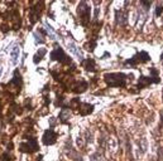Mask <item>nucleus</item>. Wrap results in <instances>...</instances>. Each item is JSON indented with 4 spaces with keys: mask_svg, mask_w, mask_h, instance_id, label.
<instances>
[{
    "mask_svg": "<svg viewBox=\"0 0 163 161\" xmlns=\"http://www.w3.org/2000/svg\"><path fill=\"white\" fill-rule=\"evenodd\" d=\"M46 53H47V49H46V48H41V49H38L37 53H36V55L33 57V62H34L36 64L39 63L41 59H43V57L46 55Z\"/></svg>",
    "mask_w": 163,
    "mask_h": 161,
    "instance_id": "nucleus-12",
    "label": "nucleus"
},
{
    "mask_svg": "<svg viewBox=\"0 0 163 161\" xmlns=\"http://www.w3.org/2000/svg\"><path fill=\"white\" fill-rule=\"evenodd\" d=\"M57 139H58V134H57V132H54L53 130H47V131L43 134L42 142H43V145H46V146H49V145H53V144H56Z\"/></svg>",
    "mask_w": 163,
    "mask_h": 161,
    "instance_id": "nucleus-8",
    "label": "nucleus"
},
{
    "mask_svg": "<svg viewBox=\"0 0 163 161\" xmlns=\"http://www.w3.org/2000/svg\"><path fill=\"white\" fill-rule=\"evenodd\" d=\"M104 81L110 87H125L126 74L125 73H106L104 74Z\"/></svg>",
    "mask_w": 163,
    "mask_h": 161,
    "instance_id": "nucleus-1",
    "label": "nucleus"
},
{
    "mask_svg": "<svg viewBox=\"0 0 163 161\" xmlns=\"http://www.w3.org/2000/svg\"><path fill=\"white\" fill-rule=\"evenodd\" d=\"M70 116H71V113H70L67 110H62L61 113H59V120H61L62 122H66V121L70 118Z\"/></svg>",
    "mask_w": 163,
    "mask_h": 161,
    "instance_id": "nucleus-17",
    "label": "nucleus"
},
{
    "mask_svg": "<svg viewBox=\"0 0 163 161\" xmlns=\"http://www.w3.org/2000/svg\"><path fill=\"white\" fill-rule=\"evenodd\" d=\"M159 81H160L159 77H153V76L145 77V76H140L139 81H138V84H137V88L138 89H143V88L148 87L152 83H159Z\"/></svg>",
    "mask_w": 163,
    "mask_h": 161,
    "instance_id": "nucleus-6",
    "label": "nucleus"
},
{
    "mask_svg": "<svg viewBox=\"0 0 163 161\" xmlns=\"http://www.w3.org/2000/svg\"><path fill=\"white\" fill-rule=\"evenodd\" d=\"M41 3H37L34 7H32L30 9V13H29V23L30 25H33L34 23H37L41 18V14H42V10H41Z\"/></svg>",
    "mask_w": 163,
    "mask_h": 161,
    "instance_id": "nucleus-7",
    "label": "nucleus"
},
{
    "mask_svg": "<svg viewBox=\"0 0 163 161\" xmlns=\"http://www.w3.org/2000/svg\"><path fill=\"white\" fill-rule=\"evenodd\" d=\"M87 87H89L87 82L84 81V79H81V81L74 83V86L71 87V91H72V92H76V93H82V92H85V91L87 89Z\"/></svg>",
    "mask_w": 163,
    "mask_h": 161,
    "instance_id": "nucleus-9",
    "label": "nucleus"
},
{
    "mask_svg": "<svg viewBox=\"0 0 163 161\" xmlns=\"http://www.w3.org/2000/svg\"><path fill=\"white\" fill-rule=\"evenodd\" d=\"M142 4H143V5H145L147 8H149V5H150L152 3H147V2H142Z\"/></svg>",
    "mask_w": 163,
    "mask_h": 161,
    "instance_id": "nucleus-20",
    "label": "nucleus"
},
{
    "mask_svg": "<svg viewBox=\"0 0 163 161\" xmlns=\"http://www.w3.org/2000/svg\"><path fill=\"white\" fill-rule=\"evenodd\" d=\"M69 47H70L71 52H72V53H74V54H75V55H76L79 59H82V53H81V52H79L80 49H79V48H77V47H76L74 43H69Z\"/></svg>",
    "mask_w": 163,
    "mask_h": 161,
    "instance_id": "nucleus-16",
    "label": "nucleus"
},
{
    "mask_svg": "<svg viewBox=\"0 0 163 161\" xmlns=\"http://www.w3.org/2000/svg\"><path fill=\"white\" fill-rule=\"evenodd\" d=\"M163 13V7H160V5H158L157 7V9H155V17H160V14Z\"/></svg>",
    "mask_w": 163,
    "mask_h": 161,
    "instance_id": "nucleus-19",
    "label": "nucleus"
},
{
    "mask_svg": "<svg viewBox=\"0 0 163 161\" xmlns=\"http://www.w3.org/2000/svg\"><path fill=\"white\" fill-rule=\"evenodd\" d=\"M51 60H58V62H61L63 64H71L70 57L64 53V50L58 44L54 45V49L51 53Z\"/></svg>",
    "mask_w": 163,
    "mask_h": 161,
    "instance_id": "nucleus-2",
    "label": "nucleus"
},
{
    "mask_svg": "<svg viewBox=\"0 0 163 161\" xmlns=\"http://www.w3.org/2000/svg\"><path fill=\"white\" fill-rule=\"evenodd\" d=\"M91 161H103V157L100 154H94L91 156Z\"/></svg>",
    "mask_w": 163,
    "mask_h": 161,
    "instance_id": "nucleus-18",
    "label": "nucleus"
},
{
    "mask_svg": "<svg viewBox=\"0 0 163 161\" xmlns=\"http://www.w3.org/2000/svg\"><path fill=\"white\" fill-rule=\"evenodd\" d=\"M0 74H2V68H0Z\"/></svg>",
    "mask_w": 163,
    "mask_h": 161,
    "instance_id": "nucleus-22",
    "label": "nucleus"
},
{
    "mask_svg": "<svg viewBox=\"0 0 163 161\" xmlns=\"http://www.w3.org/2000/svg\"><path fill=\"white\" fill-rule=\"evenodd\" d=\"M19 150L22 152H36V151H38L37 139L36 137H32V139H29V141L22 142L20 146H19Z\"/></svg>",
    "mask_w": 163,
    "mask_h": 161,
    "instance_id": "nucleus-5",
    "label": "nucleus"
},
{
    "mask_svg": "<svg viewBox=\"0 0 163 161\" xmlns=\"http://www.w3.org/2000/svg\"><path fill=\"white\" fill-rule=\"evenodd\" d=\"M149 60H150L149 54L145 50H142V52H138L135 55H133L130 59H128L125 62V64H128V66H137L139 63H147Z\"/></svg>",
    "mask_w": 163,
    "mask_h": 161,
    "instance_id": "nucleus-4",
    "label": "nucleus"
},
{
    "mask_svg": "<svg viewBox=\"0 0 163 161\" xmlns=\"http://www.w3.org/2000/svg\"><path fill=\"white\" fill-rule=\"evenodd\" d=\"M92 111H94V106L92 105L86 103V102H80V105H79V113L80 115L86 116V115H90Z\"/></svg>",
    "mask_w": 163,
    "mask_h": 161,
    "instance_id": "nucleus-10",
    "label": "nucleus"
},
{
    "mask_svg": "<svg viewBox=\"0 0 163 161\" xmlns=\"http://www.w3.org/2000/svg\"><path fill=\"white\" fill-rule=\"evenodd\" d=\"M116 21L119 23V24H125L126 23V13H124V12H121V17H120V12L119 10H116Z\"/></svg>",
    "mask_w": 163,
    "mask_h": 161,
    "instance_id": "nucleus-15",
    "label": "nucleus"
},
{
    "mask_svg": "<svg viewBox=\"0 0 163 161\" xmlns=\"http://www.w3.org/2000/svg\"><path fill=\"white\" fill-rule=\"evenodd\" d=\"M90 13H91L90 7H89L85 2H82V3L79 5V8H77V14H79L80 21H81V24H82L84 26H87V25H89V21H90Z\"/></svg>",
    "mask_w": 163,
    "mask_h": 161,
    "instance_id": "nucleus-3",
    "label": "nucleus"
},
{
    "mask_svg": "<svg viewBox=\"0 0 163 161\" xmlns=\"http://www.w3.org/2000/svg\"><path fill=\"white\" fill-rule=\"evenodd\" d=\"M81 66L87 71V72H96V63L94 59H85L81 62Z\"/></svg>",
    "mask_w": 163,
    "mask_h": 161,
    "instance_id": "nucleus-11",
    "label": "nucleus"
},
{
    "mask_svg": "<svg viewBox=\"0 0 163 161\" xmlns=\"http://www.w3.org/2000/svg\"><path fill=\"white\" fill-rule=\"evenodd\" d=\"M34 36V39L37 43H44V36H46V31L43 29H38V31H36V33L33 34Z\"/></svg>",
    "mask_w": 163,
    "mask_h": 161,
    "instance_id": "nucleus-13",
    "label": "nucleus"
},
{
    "mask_svg": "<svg viewBox=\"0 0 163 161\" xmlns=\"http://www.w3.org/2000/svg\"><path fill=\"white\" fill-rule=\"evenodd\" d=\"M19 47L18 45H15L12 50H10V60H12V63L13 64H17V62H18V57H19Z\"/></svg>",
    "mask_w": 163,
    "mask_h": 161,
    "instance_id": "nucleus-14",
    "label": "nucleus"
},
{
    "mask_svg": "<svg viewBox=\"0 0 163 161\" xmlns=\"http://www.w3.org/2000/svg\"><path fill=\"white\" fill-rule=\"evenodd\" d=\"M0 116H2V106H0Z\"/></svg>",
    "mask_w": 163,
    "mask_h": 161,
    "instance_id": "nucleus-21",
    "label": "nucleus"
}]
</instances>
